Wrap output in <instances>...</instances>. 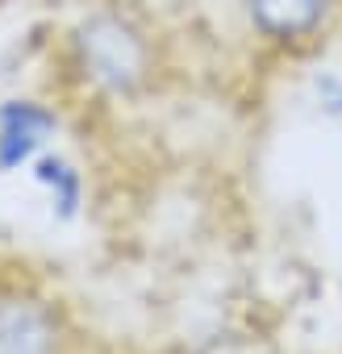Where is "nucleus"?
Segmentation results:
<instances>
[{"label": "nucleus", "instance_id": "obj_1", "mask_svg": "<svg viewBox=\"0 0 342 354\" xmlns=\"http://www.w3.org/2000/svg\"><path fill=\"white\" fill-rule=\"evenodd\" d=\"M55 71L67 96L129 104L163 75V38L129 0H80L55 34Z\"/></svg>", "mask_w": 342, "mask_h": 354}, {"label": "nucleus", "instance_id": "obj_2", "mask_svg": "<svg viewBox=\"0 0 342 354\" xmlns=\"http://www.w3.org/2000/svg\"><path fill=\"white\" fill-rule=\"evenodd\" d=\"M71 308L34 275L0 271V354H84Z\"/></svg>", "mask_w": 342, "mask_h": 354}, {"label": "nucleus", "instance_id": "obj_3", "mask_svg": "<svg viewBox=\"0 0 342 354\" xmlns=\"http://www.w3.org/2000/svg\"><path fill=\"white\" fill-rule=\"evenodd\" d=\"M242 34L271 55H313L334 34L342 0H234Z\"/></svg>", "mask_w": 342, "mask_h": 354}, {"label": "nucleus", "instance_id": "obj_4", "mask_svg": "<svg viewBox=\"0 0 342 354\" xmlns=\"http://www.w3.org/2000/svg\"><path fill=\"white\" fill-rule=\"evenodd\" d=\"M67 129V109L46 92H5L0 96V180L26 175V167L59 146Z\"/></svg>", "mask_w": 342, "mask_h": 354}, {"label": "nucleus", "instance_id": "obj_5", "mask_svg": "<svg viewBox=\"0 0 342 354\" xmlns=\"http://www.w3.org/2000/svg\"><path fill=\"white\" fill-rule=\"evenodd\" d=\"M26 184L42 196L46 217L55 225H75L88 213L92 201V180H88V167L67 150V146H51L46 154H38L26 167Z\"/></svg>", "mask_w": 342, "mask_h": 354}, {"label": "nucleus", "instance_id": "obj_6", "mask_svg": "<svg viewBox=\"0 0 342 354\" xmlns=\"http://www.w3.org/2000/svg\"><path fill=\"white\" fill-rule=\"evenodd\" d=\"M313 104L321 117L342 121V71H317L313 75Z\"/></svg>", "mask_w": 342, "mask_h": 354}, {"label": "nucleus", "instance_id": "obj_7", "mask_svg": "<svg viewBox=\"0 0 342 354\" xmlns=\"http://www.w3.org/2000/svg\"><path fill=\"white\" fill-rule=\"evenodd\" d=\"M67 5H80V0H67Z\"/></svg>", "mask_w": 342, "mask_h": 354}]
</instances>
